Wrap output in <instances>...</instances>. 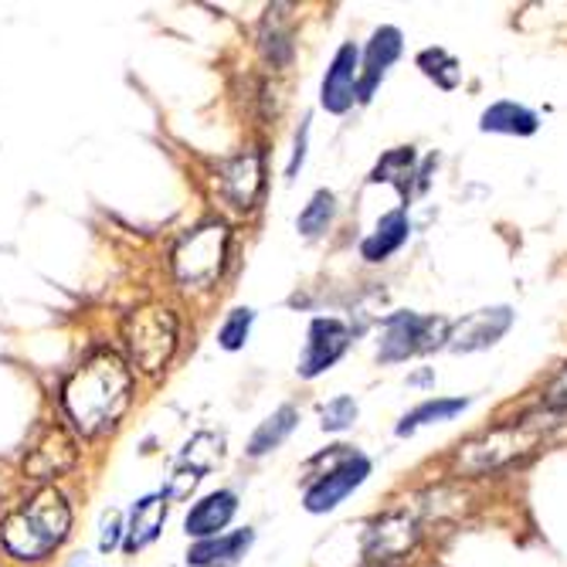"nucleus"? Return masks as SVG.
Masks as SVG:
<instances>
[{
    "label": "nucleus",
    "instance_id": "obj_20",
    "mask_svg": "<svg viewBox=\"0 0 567 567\" xmlns=\"http://www.w3.org/2000/svg\"><path fill=\"white\" fill-rule=\"evenodd\" d=\"M286 11V4H272L262 21V51L272 65H286L292 55V24Z\"/></svg>",
    "mask_w": 567,
    "mask_h": 567
},
{
    "label": "nucleus",
    "instance_id": "obj_25",
    "mask_svg": "<svg viewBox=\"0 0 567 567\" xmlns=\"http://www.w3.org/2000/svg\"><path fill=\"white\" fill-rule=\"evenodd\" d=\"M419 65H422V72H425L429 79H435L442 89H455V85H458V79H462L458 62L449 55V51H442V48H429V51H422V55H419Z\"/></svg>",
    "mask_w": 567,
    "mask_h": 567
},
{
    "label": "nucleus",
    "instance_id": "obj_8",
    "mask_svg": "<svg viewBox=\"0 0 567 567\" xmlns=\"http://www.w3.org/2000/svg\"><path fill=\"white\" fill-rule=\"evenodd\" d=\"M75 442L65 429L51 425L41 432V439L28 449L24 455V476L34 480V483H51L65 476L72 466H75Z\"/></svg>",
    "mask_w": 567,
    "mask_h": 567
},
{
    "label": "nucleus",
    "instance_id": "obj_26",
    "mask_svg": "<svg viewBox=\"0 0 567 567\" xmlns=\"http://www.w3.org/2000/svg\"><path fill=\"white\" fill-rule=\"evenodd\" d=\"M330 218H333V194L330 190H317L313 200H309L306 208H302V215H299V231L306 238H313V235L327 231Z\"/></svg>",
    "mask_w": 567,
    "mask_h": 567
},
{
    "label": "nucleus",
    "instance_id": "obj_15",
    "mask_svg": "<svg viewBox=\"0 0 567 567\" xmlns=\"http://www.w3.org/2000/svg\"><path fill=\"white\" fill-rule=\"evenodd\" d=\"M357 48L353 44H343L337 51V59L323 79V110L327 113H347L350 110V102H353V82H357Z\"/></svg>",
    "mask_w": 567,
    "mask_h": 567
},
{
    "label": "nucleus",
    "instance_id": "obj_23",
    "mask_svg": "<svg viewBox=\"0 0 567 567\" xmlns=\"http://www.w3.org/2000/svg\"><path fill=\"white\" fill-rule=\"evenodd\" d=\"M470 408V398H432V401H425V404H419L411 415H404L401 419V425H398V435H411L415 429H422V425H435V422H449V419H455L458 411H466Z\"/></svg>",
    "mask_w": 567,
    "mask_h": 567
},
{
    "label": "nucleus",
    "instance_id": "obj_29",
    "mask_svg": "<svg viewBox=\"0 0 567 567\" xmlns=\"http://www.w3.org/2000/svg\"><path fill=\"white\" fill-rule=\"evenodd\" d=\"M120 534H123V520H120V513L110 509L106 517H102V537H99V547L102 550H116L120 547Z\"/></svg>",
    "mask_w": 567,
    "mask_h": 567
},
{
    "label": "nucleus",
    "instance_id": "obj_7",
    "mask_svg": "<svg viewBox=\"0 0 567 567\" xmlns=\"http://www.w3.org/2000/svg\"><path fill=\"white\" fill-rule=\"evenodd\" d=\"M419 540H422L419 513L391 509L364 530V554L371 557V564H384V560H398V557L411 554Z\"/></svg>",
    "mask_w": 567,
    "mask_h": 567
},
{
    "label": "nucleus",
    "instance_id": "obj_27",
    "mask_svg": "<svg viewBox=\"0 0 567 567\" xmlns=\"http://www.w3.org/2000/svg\"><path fill=\"white\" fill-rule=\"evenodd\" d=\"M251 320H255V313L251 309H235V313L225 320V327H221V333H218V343L225 347V350H238L245 340H248V330H251Z\"/></svg>",
    "mask_w": 567,
    "mask_h": 567
},
{
    "label": "nucleus",
    "instance_id": "obj_19",
    "mask_svg": "<svg viewBox=\"0 0 567 567\" xmlns=\"http://www.w3.org/2000/svg\"><path fill=\"white\" fill-rule=\"evenodd\" d=\"M480 126L486 133H509V136H530L537 133V116L524 106H517V102H493V106L483 113Z\"/></svg>",
    "mask_w": 567,
    "mask_h": 567
},
{
    "label": "nucleus",
    "instance_id": "obj_21",
    "mask_svg": "<svg viewBox=\"0 0 567 567\" xmlns=\"http://www.w3.org/2000/svg\"><path fill=\"white\" fill-rule=\"evenodd\" d=\"M225 455V439L215 435V432H197L184 452H181V470L194 473V476H204V473H212L218 462Z\"/></svg>",
    "mask_w": 567,
    "mask_h": 567
},
{
    "label": "nucleus",
    "instance_id": "obj_22",
    "mask_svg": "<svg viewBox=\"0 0 567 567\" xmlns=\"http://www.w3.org/2000/svg\"><path fill=\"white\" fill-rule=\"evenodd\" d=\"M296 422H299V411L292 408V404H286V408H279L272 419H266L259 429H255V435H251V442H248V455H266V452H272V449H279L282 442H286V435L296 429Z\"/></svg>",
    "mask_w": 567,
    "mask_h": 567
},
{
    "label": "nucleus",
    "instance_id": "obj_4",
    "mask_svg": "<svg viewBox=\"0 0 567 567\" xmlns=\"http://www.w3.org/2000/svg\"><path fill=\"white\" fill-rule=\"evenodd\" d=\"M123 340L143 374H161L177 350V317L167 306H140L123 323Z\"/></svg>",
    "mask_w": 567,
    "mask_h": 567
},
{
    "label": "nucleus",
    "instance_id": "obj_5",
    "mask_svg": "<svg viewBox=\"0 0 567 567\" xmlns=\"http://www.w3.org/2000/svg\"><path fill=\"white\" fill-rule=\"evenodd\" d=\"M228 251V228L218 225H200L181 245L174 248V276L184 289H204L212 286L225 266Z\"/></svg>",
    "mask_w": 567,
    "mask_h": 567
},
{
    "label": "nucleus",
    "instance_id": "obj_3",
    "mask_svg": "<svg viewBox=\"0 0 567 567\" xmlns=\"http://www.w3.org/2000/svg\"><path fill=\"white\" fill-rule=\"evenodd\" d=\"M69 530H72L69 499L55 486H44L0 524V540H4V547L18 560H41L69 537Z\"/></svg>",
    "mask_w": 567,
    "mask_h": 567
},
{
    "label": "nucleus",
    "instance_id": "obj_2",
    "mask_svg": "<svg viewBox=\"0 0 567 567\" xmlns=\"http://www.w3.org/2000/svg\"><path fill=\"white\" fill-rule=\"evenodd\" d=\"M560 425L557 411H537V415H524L517 422H506L499 429H489L476 439H470L455 452V473L458 476H486L496 473L509 462H517L540 449V442Z\"/></svg>",
    "mask_w": 567,
    "mask_h": 567
},
{
    "label": "nucleus",
    "instance_id": "obj_28",
    "mask_svg": "<svg viewBox=\"0 0 567 567\" xmlns=\"http://www.w3.org/2000/svg\"><path fill=\"white\" fill-rule=\"evenodd\" d=\"M353 419H357V404H353V398H333V401L323 408V429H327V432H343V429L353 425Z\"/></svg>",
    "mask_w": 567,
    "mask_h": 567
},
{
    "label": "nucleus",
    "instance_id": "obj_11",
    "mask_svg": "<svg viewBox=\"0 0 567 567\" xmlns=\"http://www.w3.org/2000/svg\"><path fill=\"white\" fill-rule=\"evenodd\" d=\"M371 476V462L364 455L343 458V466H337L330 476H323L317 486H309L306 493V509L309 513H330L343 496H350L360 483Z\"/></svg>",
    "mask_w": 567,
    "mask_h": 567
},
{
    "label": "nucleus",
    "instance_id": "obj_13",
    "mask_svg": "<svg viewBox=\"0 0 567 567\" xmlns=\"http://www.w3.org/2000/svg\"><path fill=\"white\" fill-rule=\"evenodd\" d=\"M235 509H238V499L235 493L221 489V493H212V496H204L190 513H187V520H184V530L187 537H197V540H212L218 537V530H225L235 517Z\"/></svg>",
    "mask_w": 567,
    "mask_h": 567
},
{
    "label": "nucleus",
    "instance_id": "obj_10",
    "mask_svg": "<svg viewBox=\"0 0 567 567\" xmlns=\"http://www.w3.org/2000/svg\"><path fill=\"white\" fill-rule=\"evenodd\" d=\"M350 347V330L340 320H313L309 327V340L299 360V374L302 378H317L327 368H333L343 357V350Z\"/></svg>",
    "mask_w": 567,
    "mask_h": 567
},
{
    "label": "nucleus",
    "instance_id": "obj_33",
    "mask_svg": "<svg viewBox=\"0 0 567 567\" xmlns=\"http://www.w3.org/2000/svg\"><path fill=\"white\" fill-rule=\"evenodd\" d=\"M364 567H384V564H364Z\"/></svg>",
    "mask_w": 567,
    "mask_h": 567
},
{
    "label": "nucleus",
    "instance_id": "obj_17",
    "mask_svg": "<svg viewBox=\"0 0 567 567\" xmlns=\"http://www.w3.org/2000/svg\"><path fill=\"white\" fill-rule=\"evenodd\" d=\"M251 540H255V534L248 527L235 530V534H225V537L200 540L197 547H190L187 564H194V567H231V564H238L245 557Z\"/></svg>",
    "mask_w": 567,
    "mask_h": 567
},
{
    "label": "nucleus",
    "instance_id": "obj_18",
    "mask_svg": "<svg viewBox=\"0 0 567 567\" xmlns=\"http://www.w3.org/2000/svg\"><path fill=\"white\" fill-rule=\"evenodd\" d=\"M408 231L411 228H408L404 212H391V215H384L378 221L374 235L364 238V245H360V255H364L368 262H381V259H388V255H394L408 241Z\"/></svg>",
    "mask_w": 567,
    "mask_h": 567
},
{
    "label": "nucleus",
    "instance_id": "obj_9",
    "mask_svg": "<svg viewBox=\"0 0 567 567\" xmlns=\"http://www.w3.org/2000/svg\"><path fill=\"white\" fill-rule=\"evenodd\" d=\"M513 323V309L509 306H493V309H476V313L462 317L452 330H449V347L455 353H470V350H483L493 347Z\"/></svg>",
    "mask_w": 567,
    "mask_h": 567
},
{
    "label": "nucleus",
    "instance_id": "obj_6",
    "mask_svg": "<svg viewBox=\"0 0 567 567\" xmlns=\"http://www.w3.org/2000/svg\"><path fill=\"white\" fill-rule=\"evenodd\" d=\"M449 330H452V323L442 317L394 313L384 320V340H381L378 357L384 360V364H398V360H408L411 353H422V350L449 343Z\"/></svg>",
    "mask_w": 567,
    "mask_h": 567
},
{
    "label": "nucleus",
    "instance_id": "obj_12",
    "mask_svg": "<svg viewBox=\"0 0 567 567\" xmlns=\"http://www.w3.org/2000/svg\"><path fill=\"white\" fill-rule=\"evenodd\" d=\"M221 190L235 208H251L262 190V157L259 153H241L221 167Z\"/></svg>",
    "mask_w": 567,
    "mask_h": 567
},
{
    "label": "nucleus",
    "instance_id": "obj_16",
    "mask_svg": "<svg viewBox=\"0 0 567 567\" xmlns=\"http://www.w3.org/2000/svg\"><path fill=\"white\" fill-rule=\"evenodd\" d=\"M164 520H167V496H143L136 506H133V517H130V527H126V550L136 554L143 547H150L153 540L161 537L164 530Z\"/></svg>",
    "mask_w": 567,
    "mask_h": 567
},
{
    "label": "nucleus",
    "instance_id": "obj_1",
    "mask_svg": "<svg viewBox=\"0 0 567 567\" xmlns=\"http://www.w3.org/2000/svg\"><path fill=\"white\" fill-rule=\"evenodd\" d=\"M130 398L133 374L126 360L113 350H95L62 388L65 415L82 435L110 432L130 408Z\"/></svg>",
    "mask_w": 567,
    "mask_h": 567
},
{
    "label": "nucleus",
    "instance_id": "obj_32",
    "mask_svg": "<svg viewBox=\"0 0 567 567\" xmlns=\"http://www.w3.org/2000/svg\"><path fill=\"white\" fill-rule=\"evenodd\" d=\"M306 133H309V126H302V133H299V140H296V153H292V164H289V177L302 167V157H306Z\"/></svg>",
    "mask_w": 567,
    "mask_h": 567
},
{
    "label": "nucleus",
    "instance_id": "obj_14",
    "mask_svg": "<svg viewBox=\"0 0 567 567\" xmlns=\"http://www.w3.org/2000/svg\"><path fill=\"white\" fill-rule=\"evenodd\" d=\"M401 55V31L398 28H381L371 44H368V59H364V75H360V85H357V99L368 102L378 89V82L388 75V69L398 62Z\"/></svg>",
    "mask_w": 567,
    "mask_h": 567
},
{
    "label": "nucleus",
    "instance_id": "obj_30",
    "mask_svg": "<svg viewBox=\"0 0 567 567\" xmlns=\"http://www.w3.org/2000/svg\"><path fill=\"white\" fill-rule=\"evenodd\" d=\"M197 483H200V476H194V473H187V470H177L164 496H167V499H184Z\"/></svg>",
    "mask_w": 567,
    "mask_h": 567
},
{
    "label": "nucleus",
    "instance_id": "obj_24",
    "mask_svg": "<svg viewBox=\"0 0 567 567\" xmlns=\"http://www.w3.org/2000/svg\"><path fill=\"white\" fill-rule=\"evenodd\" d=\"M411 177H415V150H411V146H401V150L384 153L381 164H378L374 174H371L374 184H381V181H384V184H394L401 194H408Z\"/></svg>",
    "mask_w": 567,
    "mask_h": 567
},
{
    "label": "nucleus",
    "instance_id": "obj_31",
    "mask_svg": "<svg viewBox=\"0 0 567 567\" xmlns=\"http://www.w3.org/2000/svg\"><path fill=\"white\" fill-rule=\"evenodd\" d=\"M547 408L550 411H564L567 408V368L550 381V388H547Z\"/></svg>",
    "mask_w": 567,
    "mask_h": 567
}]
</instances>
